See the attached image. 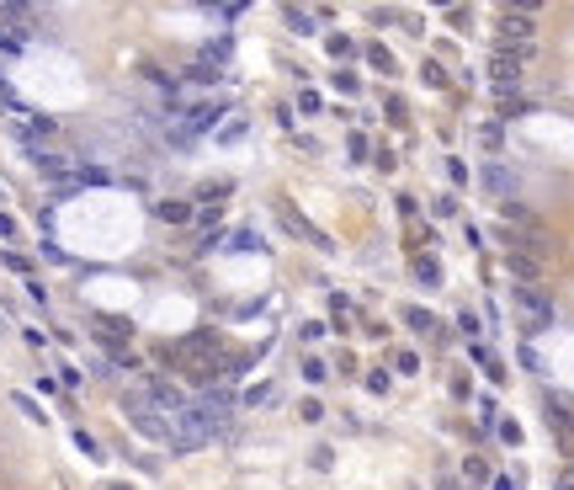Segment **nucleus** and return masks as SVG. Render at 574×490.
Segmentation results:
<instances>
[{
	"instance_id": "20e7f679",
	"label": "nucleus",
	"mask_w": 574,
	"mask_h": 490,
	"mask_svg": "<svg viewBox=\"0 0 574 490\" xmlns=\"http://www.w3.org/2000/svg\"><path fill=\"white\" fill-rule=\"evenodd\" d=\"M521 75H526V59L521 53H489V91L494 96H516L521 91Z\"/></svg>"
},
{
	"instance_id": "1a4fd4ad",
	"label": "nucleus",
	"mask_w": 574,
	"mask_h": 490,
	"mask_svg": "<svg viewBox=\"0 0 574 490\" xmlns=\"http://www.w3.org/2000/svg\"><path fill=\"white\" fill-rule=\"evenodd\" d=\"M484 187H489V192H500V197H511V192H516V176L500 171V165H489V171H484Z\"/></svg>"
},
{
	"instance_id": "f03ea898",
	"label": "nucleus",
	"mask_w": 574,
	"mask_h": 490,
	"mask_svg": "<svg viewBox=\"0 0 574 490\" xmlns=\"http://www.w3.org/2000/svg\"><path fill=\"white\" fill-rule=\"evenodd\" d=\"M218 437V427H213L208 416H202V405L191 400L186 410H176L171 416V448H181V453H191V448H202V442H213Z\"/></svg>"
},
{
	"instance_id": "ddd939ff",
	"label": "nucleus",
	"mask_w": 574,
	"mask_h": 490,
	"mask_svg": "<svg viewBox=\"0 0 574 490\" xmlns=\"http://www.w3.org/2000/svg\"><path fill=\"white\" fill-rule=\"evenodd\" d=\"M21 43H27V32H21L16 21H0V48H6V53H16Z\"/></svg>"
},
{
	"instance_id": "aec40b11",
	"label": "nucleus",
	"mask_w": 574,
	"mask_h": 490,
	"mask_svg": "<svg viewBox=\"0 0 574 490\" xmlns=\"http://www.w3.org/2000/svg\"><path fill=\"white\" fill-rule=\"evenodd\" d=\"M0 336H6V315H0Z\"/></svg>"
},
{
	"instance_id": "f257e3e1",
	"label": "nucleus",
	"mask_w": 574,
	"mask_h": 490,
	"mask_svg": "<svg viewBox=\"0 0 574 490\" xmlns=\"http://www.w3.org/2000/svg\"><path fill=\"white\" fill-rule=\"evenodd\" d=\"M532 38H537V21H532V11H500L494 16V43H500V53H532Z\"/></svg>"
},
{
	"instance_id": "6e6552de",
	"label": "nucleus",
	"mask_w": 574,
	"mask_h": 490,
	"mask_svg": "<svg viewBox=\"0 0 574 490\" xmlns=\"http://www.w3.org/2000/svg\"><path fill=\"white\" fill-rule=\"evenodd\" d=\"M27 155H32V165H38L43 176H64L70 171V160H64L59 150H27Z\"/></svg>"
},
{
	"instance_id": "9d476101",
	"label": "nucleus",
	"mask_w": 574,
	"mask_h": 490,
	"mask_svg": "<svg viewBox=\"0 0 574 490\" xmlns=\"http://www.w3.org/2000/svg\"><path fill=\"white\" fill-rule=\"evenodd\" d=\"M96 330H101V341H107V347L122 352V341H128V325H122V320H96Z\"/></svg>"
},
{
	"instance_id": "6ab92c4d",
	"label": "nucleus",
	"mask_w": 574,
	"mask_h": 490,
	"mask_svg": "<svg viewBox=\"0 0 574 490\" xmlns=\"http://www.w3.org/2000/svg\"><path fill=\"white\" fill-rule=\"evenodd\" d=\"M553 490H574V464H569V469H558V480H553Z\"/></svg>"
},
{
	"instance_id": "4468645a",
	"label": "nucleus",
	"mask_w": 574,
	"mask_h": 490,
	"mask_svg": "<svg viewBox=\"0 0 574 490\" xmlns=\"http://www.w3.org/2000/svg\"><path fill=\"white\" fill-rule=\"evenodd\" d=\"M415 272H420L425 283H442V272H436V261H431V256H420V261H415Z\"/></svg>"
},
{
	"instance_id": "423d86ee",
	"label": "nucleus",
	"mask_w": 574,
	"mask_h": 490,
	"mask_svg": "<svg viewBox=\"0 0 574 490\" xmlns=\"http://www.w3.org/2000/svg\"><path fill=\"white\" fill-rule=\"evenodd\" d=\"M516 304H521V320H526V330L548 325V315H553L548 293H537V288H516Z\"/></svg>"
},
{
	"instance_id": "dca6fc26",
	"label": "nucleus",
	"mask_w": 574,
	"mask_h": 490,
	"mask_svg": "<svg viewBox=\"0 0 574 490\" xmlns=\"http://www.w3.org/2000/svg\"><path fill=\"white\" fill-rule=\"evenodd\" d=\"M303 378H309V384H324V363L309 358V363H303Z\"/></svg>"
},
{
	"instance_id": "f3484780",
	"label": "nucleus",
	"mask_w": 574,
	"mask_h": 490,
	"mask_svg": "<svg viewBox=\"0 0 574 490\" xmlns=\"http://www.w3.org/2000/svg\"><path fill=\"white\" fill-rule=\"evenodd\" d=\"M75 442H80V453H91V459H101V448H96V437H91V432H75Z\"/></svg>"
},
{
	"instance_id": "412c9836",
	"label": "nucleus",
	"mask_w": 574,
	"mask_h": 490,
	"mask_svg": "<svg viewBox=\"0 0 574 490\" xmlns=\"http://www.w3.org/2000/svg\"><path fill=\"white\" fill-rule=\"evenodd\" d=\"M112 490H128V485H112Z\"/></svg>"
},
{
	"instance_id": "2eb2a0df",
	"label": "nucleus",
	"mask_w": 574,
	"mask_h": 490,
	"mask_svg": "<svg viewBox=\"0 0 574 490\" xmlns=\"http://www.w3.org/2000/svg\"><path fill=\"white\" fill-rule=\"evenodd\" d=\"M287 27H292V32H309L314 21H309V11H287Z\"/></svg>"
},
{
	"instance_id": "39448f33",
	"label": "nucleus",
	"mask_w": 574,
	"mask_h": 490,
	"mask_svg": "<svg viewBox=\"0 0 574 490\" xmlns=\"http://www.w3.org/2000/svg\"><path fill=\"white\" fill-rule=\"evenodd\" d=\"M277 219H282V229H287V235L309 240L314 251H330V235H324V229H314V224H309V219H303V214H298L292 203H277Z\"/></svg>"
},
{
	"instance_id": "a211bd4d",
	"label": "nucleus",
	"mask_w": 574,
	"mask_h": 490,
	"mask_svg": "<svg viewBox=\"0 0 574 490\" xmlns=\"http://www.w3.org/2000/svg\"><path fill=\"white\" fill-rule=\"evenodd\" d=\"M425 85H447V70H442V64H425Z\"/></svg>"
},
{
	"instance_id": "9b49d317",
	"label": "nucleus",
	"mask_w": 574,
	"mask_h": 490,
	"mask_svg": "<svg viewBox=\"0 0 574 490\" xmlns=\"http://www.w3.org/2000/svg\"><path fill=\"white\" fill-rule=\"evenodd\" d=\"M404 325L420 330V336H431V330H436V315H431V309H404Z\"/></svg>"
},
{
	"instance_id": "f8f14e48",
	"label": "nucleus",
	"mask_w": 574,
	"mask_h": 490,
	"mask_svg": "<svg viewBox=\"0 0 574 490\" xmlns=\"http://www.w3.org/2000/svg\"><path fill=\"white\" fill-rule=\"evenodd\" d=\"M154 214H160L165 224H186V219H191V203H176V197H171V203H160Z\"/></svg>"
},
{
	"instance_id": "0eeeda50",
	"label": "nucleus",
	"mask_w": 574,
	"mask_h": 490,
	"mask_svg": "<svg viewBox=\"0 0 574 490\" xmlns=\"http://www.w3.org/2000/svg\"><path fill=\"white\" fill-rule=\"evenodd\" d=\"M548 427L558 432V442H574V400L548 395Z\"/></svg>"
},
{
	"instance_id": "7ed1b4c3",
	"label": "nucleus",
	"mask_w": 574,
	"mask_h": 490,
	"mask_svg": "<svg viewBox=\"0 0 574 490\" xmlns=\"http://www.w3.org/2000/svg\"><path fill=\"white\" fill-rule=\"evenodd\" d=\"M122 410H128L133 432H144V437H154V442H171V416H165V410H154L149 395L128 389V395H122Z\"/></svg>"
}]
</instances>
